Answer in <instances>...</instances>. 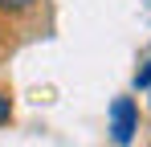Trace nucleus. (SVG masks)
Masks as SVG:
<instances>
[{"label":"nucleus","mask_w":151,"mask_h":147,"mask_svg":"<svg viewBox=\"0 0 151 147\" xmlns=\"http://www.w3.org/2000/svg\"><path fill=\"white\" fill-rule=\"evenodd\" d=\"M37 4H41V0H0V17L17 21V17H29Z\"/></svg>","instance_id":"2"},{"label":"nucleus","mask_w":151,"mask_h":147,"mask_svg":"<svg viewBox=\"0 0 151 147\" xmlns=\"http://www.w3.org/2000/svg\"><path fill=\"white\" fill-rule=\"evenodd\" d=\"M4 33H8V29H4V21H0V49H4Z\"/></svg>","instance_id":"5"},{"label":"nucleus","mask_w":151,"mask_h":147,"mask_svg":"<svg viewBox=\"0 0 151 147\" xmlns=\"http://www.w3.org/2000/svg\"><path fill=\"white\" fill-rule=\"evenodd\" d=\"M135 90H151V57L135 70Z\"/></svg>","instance_id":"3"},{"label":"nucleus","mask_w":151,"mask_h":147,"mask_svg":"<svg viewBox=\"0 0 151 147\" xmlns=\"http://www.w3.org/2000/svg\"><path fill=\"white\" fill-rule=\"evenodd\" d=\"M147 94H151V90H147ZM147 110H151V106H147Z\"/></svg>","instance_id":"6"},{"label":"nucleus","mask_w":151,"mask_h":147,"mask_svg":"<svg viewBox=\"0 0 151 147\" xmlns=\"http://www.w3.org/2000/svg\"><path fill=\"white\" fill-rule=\"evenodd\" d=\"M135 131H139V106H135V98H114L110 102V139L119 147H131Z\"/></svg>","instance_id":"1"},{"label":"nucleus","mask_w":151,"mask_h":147,"mask_svg":"<svg viewBox=\"0 0 151 147\" xmlns=\"http://www.w3.org/2000/svg\"><path fill=\"white\" fill-rule=\"evenodd\" d=\"M12 122V98H8V90H0V127H8Z\"/></svg>","instance_id":"4"}]
</instances>
